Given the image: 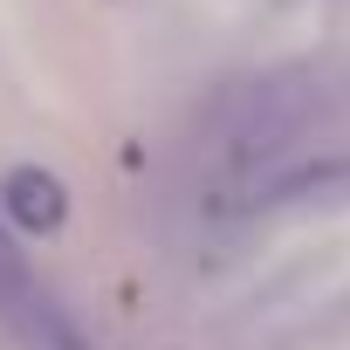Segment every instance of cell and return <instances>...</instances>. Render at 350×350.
Masks as SVG:
<instances>
[{
    "instance_id": "cell-2",
    "label": "cell",
    "mask_w": 350,
    "mask_h": 350,
    "mask_svg": "<svg viewBox=\"0 0 350 350\" xmlns=\"http://www.w3.org/2000/svg\"><path fill=\"white\" fill-rule=\"evenodd\" d=\"M0 309H8V323L35 343V350H90L76 336V323L55 309V295L28 275V261L8 247V234H0Z\"/></svg>"
},
{
    "instance_id": "cell-1",
    "label": "cell",
    "mask_w": 350,
    "mask_h": 350,
    "mask_svg": "<svg viewBox=\"0 0 350 350\" xmlns=\"http://www.w3.org/2000/svg\"><path fill=\"white\" fill-rule=\"evenodd\" d=\"M309 110H316V96L302 76H268V83L241 90L220 124V165L234 179H275L309 131Z\"/></svg>"
},
{
    "instance_id": "cell-4",
    "label": "cell",
    "mask_w": 350,
    "mask_h": 350,
    "mask_svg": "<svg viewBox=\"0 0 350 350\" xmlns=\"http://www.w3.org/2000/svg\"><path fill=\"white\" fill-rule=\"evenodd\" d=\"M0 206H8V220H14V227L49 234V227H62L69 193H62V179H49L42 165H14L8 179H0Z\"/></svg>"
},
{
    "instance_id": "cell-3",
    "label": "cell",
    "mask_w": 350,
    "mask_h": 350,
    "mask_svg": "<svg viewBox=\"0 0 350 350\" xmlns=\"http://www.w3.org/2000/svg\"><path fill=\"white\" fill-rule=\"evenodd\" d=\"M275 206H343L350 200V151H295L275 179H261Z\"/></svg>"
}]
</instances>
